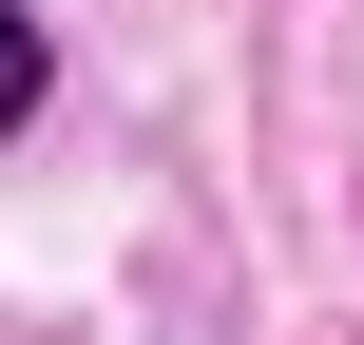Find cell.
I'll return each instance as SVG.
<instances>
[{
  "mask_svg": "<svg viewBox=\"0 0 364 345\" xmlns=\"http://www.w3.org/2000/svg\"><path fill=\"white\" fill-rule=\"evenodd\" d=\"M38 96H58V38H38V19H19V0H0V154H19V134H38Z\"/></svg>",
  "mask_w": 364,
  "mask_h": 345,
  "instance_id": "6da1fadb",
  "label": "cell"
}]
</instances>
